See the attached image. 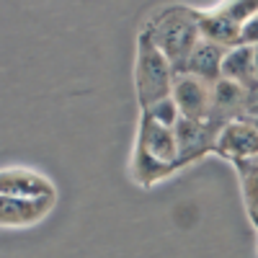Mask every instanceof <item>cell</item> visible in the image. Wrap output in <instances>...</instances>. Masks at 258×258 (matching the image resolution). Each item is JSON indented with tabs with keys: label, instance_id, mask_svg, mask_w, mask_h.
Instances as JSON below:
<instances>
[{
	"label": "cell",
	"instance_id": "obj_14",
	"mask_svg": "<svg viewBox=\"0 0 258 258\" xmlns=\"http://www.w3.org/2000/svg\"><path fill=\"white\" fill-rule=\"evenodd\" d=\"M140 114H147L153 121H158V124H163V126H168V129H176V124H178V119H181V111H178L173 96H168V98L153 103L150 109H145V111H140Z\"/></svg>",
	"mask_w": 258,
	"mask_h": 258
},
{
	"label": "cell",
	"instance_id": "obj_16",
	"mask_svg": "<svg viewBox=\"0 0 258 258\" xmlns=\"http://www.w3.org/2000/svg\"><path fill=\"white\" fill-rule=\"evenodd\" d=\"M245 121L255 129V135H258V116H253V114H245Z\"/></svg>",
	"mask_w": 258,
	"mask_h": 258
},
{
	"label": "cell",
	"instance_id": "obj_6",
	"mask_svg": "<svg viewBox=\"0 0 258 258\" xmlns=\"http://www.w3.org/2000/svg\"><path fill=\"white\" fill-rule=\"evenodd\" d=\"M212 88L214 85L202 80V78H194L188 73H178L176 80H173L170 96H173L183 119L207 121L209 111H212Z\"/></svg>",
	"mask_w": 258,
	"mask_h": 258
},
{
	"label": "cell",
	"instance_id": "obj_11",
	"mask_svg": "<svg viewBox=\"0 0 258 258\" xmlns=\"http://www.w3.org/2000/svg\"><path fill=\"white\" fill-rule=\"evenodd\" d=\"M225 54L227 49H222L220 44H212V41L202 39L197 47H194V52L188 54L186 64L181 73H188L194 78H202L207 83H217L222 80V62H225Z\"/></svg>",
	"mask_w": 258,
	"mask_h": 258
},
{
	"label": "cell",
	"instance_id": "obj_7",
	"mask_svg": "<svg viewBox=\"0 0 258 258\" xmlns=\"http://www.w3.org/2000/svg\"><path fill=\"white\" fill-rule=\"evenodd\" d=\"M176 140H178V153H181V165L197 163L199 158L214 153L217 145V126H212L209 121H197V119H178L176 124Z\"/></svg>",
	"mask_w": 258,
	"mask_h": 258
},
{
	"label": "cell",
	"instance_id": "obj_17",
	"mask_svg": "<svg viewBox=\"0 0 258 258\" xmlns=\"http://www.w3.org/2000/svg\"><path fill=\"white\" fill-rule=\"evenodd\" d=\"M253 52H255V75H258V44L253 47Z\"/></svg>",
	"mask_w": 258,
	"mask_h": 258
},
{
	"label": "cell",
	"instance_id": "obj_15",
	"mask_svg": "<svg viewBox=\"0 0 258 258\" xmlns=\"http://www.w3.org/2000/svg\"><path fill=\"white\" fill-rule=\"evenodd\" d=\"M243 44H250V47L258 44V13L243 26Z\"/></svg>",
	"mask_w": 258,
	"mask_h": 258
},
{
	"label": "cell",
	"instance_id": "obj_12",
	"mask_svg": "<svg viewBox=\"0 0 258 258\" xmlns=\"http://www.w3.org/2000/svg\"><path fill=\"white\" fill-rule=\"evenodd\" d=\"M222 78L243 85L245 91L258 93V75H255V52L250 44L232 47L222 62Z\"/></svg>",
	"mask_w": 258,
	"mask_h": 258
},
{
	"label": "cell",
	"instance_id": "obj_10",
	"mask_svg": "<svg viewBox=\"0 0 258 258\" xmlns=\"http://www.w3.org/2000/svg\"><path fill=\"white\" fill-rule=\"evenodd\" d=\"M197 16H199L202 39L212 41V44H220L222 49H232L243 44V24L217 13L212 6L197 8Z\"/></svg>",
	"mask_w": 258,
	"mask_h": 258
},
{
	"label": "cell",
	"instance_id": "obj_9",
	"mask_svg": "<svg viewBox=\"0 0 258 258\" xmlns=\"http://www.w3.org/2000/svg\"><path fill=\"white\" fill-rule=\"evenodd\" d=\"M57 199H6L0 197V225L6 230L34 227L49 217Z\"/></svg>",
	"mask_w": 258,
	"mask_h": 258
},
{
	"label": "cell",
	"instance_id": "obj_18",
	"mask_svg": "<svg viewBox=\"0 0 258 258\" xmlns=\"http://www.w3.org/2000/svg\"><path fill=\"white\" fill-rule=\"evenodd\" d=\"M255 98H258V93H255Z\"/></svg>",
	"mask_w": 258,
	"mask_h": 258
},
{
	"label": "cell",
	"instance_id": "obj_2",
	"mask_svg": "<svg viewBox=\"0 0 258 258\" xmlns=\"http://www.w3.org/2000/svg\"><path fill=\"white\" fill-rule=\"evenodd\" d=\"M142 31L155 41V47L170 59L176 73L183 70V64L194 47L202 41V29H199V16L194 6L183 3H170L153 13L145 24Z\"/></svg>",
	"mask_w": 258,
	"mask_h": 258
},
{
	"label": "cell",
	"instance_id": "obj_13",
	"mask_svg": "<svg viewBox=\"0 0 258 258\" xmlns=\"http://www.w3.org/2000/svg\"><path fill=\"white\" fill-rule=\"evenodd\" d=\"M238 173L240 181V191H243V204L245 212L258 232V155L248 158V160H238V163H230Z\"/></svg>",
	"mask_w": 258,
	"mask_h": 258
},
{
	"label": "cell",
	"instance_id": "obj_5",
	"mask_svg": "<svg viewBox=\"0 0 258 258\" xmlns=\"http://www.w3.org/2000/svg\"><path fill=\"white\" fill-rule=\"evenodd\" d=\"M255 93L245 91L243 85L232 83V80H217L212 88V111H209V124L222 129L232 119H243L250 109Z\"/></svg>",
	"mask_w": 258,
	"mask_h": 258
},
{
	"label": "cell",
	"instance_id": "obj_1",
	"mask_svg": "<svg viewBox=\"0 0 258 258\" xmlns=\"http://www.w3.org/2000/svg\"><path fill=\"white\" fill-rule=\"evenodd\" d=\"M181 153H178V140L176 132L158 121H153L147 114H140L137 124V137L129 158V176L142 188H150L168 176L178 173Z\"/></svg>",
	"mask_w": 258,
	"mask_h": 258
},
{
	"label": "cell",
	"instance_id": "obj_4",
	"mask_svg": "<svg viewBox=\"0 0 258 258\" xmlns=\"http://www.w3.org/2000/svg\"><path fill=\"white\" fill-rule=\"evenodd\" d=\"M0 197L6 199H57V186L39 170L8 165L0 170Z\"/></svg>",
	"mask_w": 258,
	"mask_h": 258
},
{
	"label": "cell",
	"instance_id": "obj_3",
	"mask_svg": "<svg viewBox=\"0 0 258 258\" xmlns=\"http://www.w3.org/2000/svg\"><path fill=\"white\" fill-rule=\"evenodd\" d=\"M176 68L170 59L155 47V41L150 39L142 29L137 34V49H135V93L140 111L150 109L153 103L163 101L173 91L176 80Z\"/></svg>",
	"mask_w": 258,
	"mask_h": 258
},
{
	"label": "cell",
	"instance_id": "obj_8",
	"mask_svg": "<svg viewBox=\"0 0 258 258\" xmlns=\"http://www.w3.org/2000/svg\"><path fill=\"white\" fill-rule=\"evenodd\" d=\"M214 155L225 158L227 163H238L258 155V135L255 129L243 119L227 121L217 132V145H214Z\"/></svg>",
	"mask_w": 258,
	"mask_h": 258
}]
</instances>
